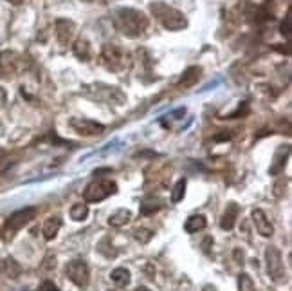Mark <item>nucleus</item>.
<instances>
[{"instance_id":"1","label":"nucleus","mask_w":292,"mask_h":291,"mask_svg":"<svg viewBox=\"0 0 292 291\" xmlns=\"http://www.w3.org/2000/svg\"><path fill=\"white\" fill-rule=\"evenodd\" d=\"M114 26L121 35L128 38H137L146 31L148 27V18L141 11L132 8H121L114 11Z\"/></svg>"},{"instance_id":"2","label":"nucleus","mask_w":292,"mask_h":291,"mask_svg":"<svg viewBox=\"0 0 292 291\" xmlns=\"http://www.w3.org/2000/svg\"><path fill=\"white\" fill-rule=\"evenodd\" d=\"M150 11H152V15L163 24L164 29H168V31H181L188 26L186 16L182 15L178 9L171 8V6L164 4V2H159V0L150 4Z\"/></svg>"},{"instance_id":"3","label":"nucleus","mask_w":292,"mask_h":291,"mask_svg":"<svg viewBox=\"0 0 292 291\" xmlns=\"http://www.w3.org/2000/svg\"><path fill=\"white\" fill-rule=\"evenodd\" d=\"M101 60L105 67L112 73H121L128 67V54L116 44H106L101 49Z\"/></svg>"},{"instance_id":"4","label":"nucleus","mask_w":292,"mask_h":291,"mask_svg":"<svg viewBox=\"0 0 292 291\" xmlns=\"http://www.w3.org/2000/svg\"><path fill=\"white\" fill-rule=\"evenodd\" d=\"M118 192V184L110 179H98L92 181L83 192V199L87 203H99V201H105L106 197L114 196Z\"/></svg>"},{"instance_id":"5","label":"nucleus","mask_w":292,"mask_h":291,"mask_svg":"<svg viewBox=\"0 0 292 291\" xmlns=\"http://www.w3.org/2000/svg\"><path fill=\"white\" fill-rule=\"evenodd\" d=\"M36 214H38V210H36L34 206H26V208H22V210L15 212V214L9 215L8 222H6L4 232L8 235H13L15 232L22 230L26 224H29V222L36 217Z\"/></svg>"},{"instance_id":"6","label":"nucleus","mask_w":292,"mask_h":291,"mask_svg":"<svg viewBox=\"0 0 292 291\" xmlns=\"http://www.w3.org/2000/svg\"><path fill=\"white\" fill-rule=\"evenodd\" d=\"M265 259H267V272H269L271 279L274 282H285L287 280V273H285L283 259H281L280 250L269 248L265 252Z\"/></svg>"},{"instance_id":"7","label":"nucleus","mask_w":292,"mask_h":291,"mask_svg":"<svg viewBox=\"0 0 292 291\" xmlns=\"http://www.w3.org/2000/svg\"><path fill=\"white\" fill-rule=\"evenodd\" d=\"M65 275L69 277L72 284H76L78 287H85L88 284V266L85 261H71L65 266Z\"/></svg>"},{"instance_id":"8","label":"nucleus","mask_w":292,"mask_h":291,"mask_svg":"<svg viewBox=\"0 0 292 291\" xmlns=\"http://www.w3.org/2000/svg\"><path fill=\"white\" fill-rule=\"evenodd\" d=\"M71 127L81 136H99L105 132V127H103L101 123L92 121V119H87V118H72Z\"/></svg>"},{"instance_id":"9","label":"nucleus","mask_w":292,"mask_h":291,"mask_svg":"<svg viewBox=\"0 0 292 291\" xmlns=\"http://www.w3.org/2000/svg\"><path fill=\"white\" fill-rule=\"evenodd\" d=\"M18 54L15 51H4V53H0V78H13L18 71Z\"/></svg>"},{"instance_id":"10","label":"nucleus","mask_w":292,"mask_h":291,"mask_svg":"<svg viewBox=\"0 0 292 291\" xmlns=\"http://www.w3.org/2000/svg\"><path fill=\"white\" fill-rule=\"evenodd\" d=\"M74 33H76V24L72 22V20L67 18L56 20V38L61 46H67L72 40V36H74Z\"/></svg>"},{"instance_id":"11","label":"nucleus","mask_w":292,"mask_h":291,"mask_svg":"<svg viewBox=\"0 0 292 291\" xmlns=\"http://www.w3.org/2000/svg\"><path fill=\"white\" fill-rule=\"evenodd\" d=\"M253 222H254V226H256L258 234L263 235V237H271V235L274 234L273 224L269 222V219H267V215L263 210H253Z\"/></svg>"},{"instance_id":"12","label":"nucleus","mask_w":292,"mask_h":291,"mask_svg":"<svg viewBox=\"0 0 292 291\" xmlns=\"http://www.w3.org/2000/svg\"><path fill=\"white\" fill-rule=\"evenodd\" d=\"M240 215V206L236 203H229L228 206H226L224 214H222V221H220V226L224 228V230H233L236 224V219H238Z\"/></svg>"},{"instance_id":"13","label":"nucleus","mask_w":292,"mask_h":291,"mask_svg":"<svg viewBox=\"0 0 292 291\" xmlns=\"http://www.w3.org/2000/svg\"><path fill=\"white\" fill-rule=\"evenodd\" d=\"M198 78H200V67H190V69L184 71L182 78L178 80L177 89H190V87H193V85L198 81Z\"/></svg>"},{"instance_id":"14","label":"nucleus","mask_w":292,"mask_h":291,"mask_svg":"<svg viewBox=\"0 0 292 291\" xmlns=\"http://www.w3.org/2000/svg\"><path fill=\"white\" fill-rule=\"evenodd\" d=\"M61 228V219L60 217H49L43 224V237L46 241H53L54 237L58 235Z\"/></svg>"},{"instance_id":"15","label":"nucleus","mask_w":292,"mask_h":291,"mask_svg":"<svg viewBox=\"0 0 292 291\" xmlns=\"http://www.w3.org/2000/svg\"><path fill=\"white\" fill-rule=\"evenodd\" d=\"M206 226H208V221H206L204 215H191L186 221V224H184V230L188 234H197V232L204 230Z\"/></svg>"},{"instance_id":"16","label":"nucleus","mask_w":292,"mask_h":291,"mask_svg":"<svg viewBox=\"0 0 292 291\" xmlns=\"http://www.w3.org/2000/svg\"><path fill=\"white\" fill-rule=\"evenodd\" d=\"M72 51H74V54H76L78 60H81V61L91 60V46H88V42L85 38L76 40L74 46H72Z\"/></svg>"},{"instance_id":"17","label":"nucleus","mask_w":292,"mask_h":291,"mask_svg":"<svg viewBox=\"0 0 292 291\" xmlns=\"http://www.w3.org/2000/svg\"><path fill=\"white\" fill-rule=\"evenodd\" d=\"M130 219H132V212L121 208V210L114 212V214L108 217V224L114 226V228H119V226H125L126 222H130Z\"/></svg>"},{"instance_id":"18","label":"nucleus","mask_w":292,"mask_h":291,"mask_svg":"<svg viewBox=\"0 0 292 291\" xmlns=\"http://www.w3.org/2000/svg\"><path fill=\"white\" fill-rule=\"evenodd\" d=\"M110 279L114 284H118V286H128L130 280H132V275H130V272L126 268H116L114 272L110 273Z\"/></svg>"},{"instance_id":"19","label":"nucleus","mask_w":292,"mask_h":291,"mask_svg":"<svg viewBox=\"0 0 292 291\" xmlns=\"http://www.w3.org/2000/svg\"><path fill=\"white\" fill-rule=\"evenodd\" d=\"M69 215H71L72 221H85V219L88 217V206H87V204H83V203L72 204Z\"/></svg>"},{"instance_id":"20","label":"nucleus","mask_w":292,"mask_h":291,"mask_svg":"<svg viewBox=\"0 0 292 291\" xmlns=\"http://www.w3.org/2000/svg\"><path fill=\"white\" fill-rule=\"evenodd\" d=\"M0 273H4V275L15 279L20 273V266L16 264L15 261H11V259H6V261H0Z\"/></svg>"},{"instance_id":"21","label":"nucleus","mask_w":292,"mask_h":291,"mask_svg":"<svg viewBox=\"0 0 292 291\" xmlns=\"http://www.w3.org/2000/svg\"><path fill=\"white\" fill-rule=\"evenodd\" d=\"M184 194H186V179H181L177 181L173 192H171V203H181L184 199Z\"/></svg>"},{"instance_id":"22","label":"nucleus","mask_w":292,"mask_h":291,"mask_svg":"<svg viewBox=\"0 0 292 291\" xmlns=\"http://www.w3.org/2000/svg\"><path fill=\"white\" fill-rule=\"evenodd\" d=\"M287 159H288V154H285L283 157H281V149L278 150V154L274 156V165L271 167V170L269 172L273 174V176H276V174H280L281 170L285 169V163H287Z\"/></svg>"},{"instance_id":"23","label":"nucleus","mask_w":292,"mask_h":291,"mask_svg":"<svg viewBox=\"0 0 292 291\" xmlns=\"http://www.w3.org/2000/svg\"><path fill=\"white\" fill-rule=\"evenodd\" d=\"M133 237H136V241H139L141 244H146V242H148L150 239L153 237V232L144 230V228H139V230L133 232Z\"/></svg>"},{"instance_id":"24","label":"nucleus","mask_w":292,"mask_h":291,"mask_svg":"<svg viewBox=\"0 0 292 291\" xmlns=\"http://www.w3.org/2000/svg\"><path fill=\"white\" fill-rule=\"evenodd\" d=\"M238 287H240V291H254V284H253V280L249 279V275H240Z\"/></svg>"},{"instance_id":"25","label":"nucleus","mask_w":292,"mask_h":291,"mask_svg":"<svg viewBox=\"0 0 292 291\" xmlns=\"http://www.w3.org/2000/svg\"><path fill=\"white\" fill-rule=\"evenodd\" d=\"M281 35H283L285 38H290V13H287L283 24H281Z\"/></svg>"},{"instance_id":"26","label":"nucleus","mask_w":292,"mask_h":291,"mask_svg":"<svg viewBox=\"0 0 292 291\" xmlns=\"http://www.w3.org/2000/svg\"><path fill=\"white\" fill-rule=\"evenodd\" d=\"M247 112H249V107H247V103H242V109L238 107L235 112H233V114H229L228 118H229V119H233V118H238V116H245Z\"/></svg>"},{"instance_id":"27","label":"nucleus","mask_w":292,"mask_h":291,"mask_svg":"<svg viewBox=\"0 0 292 291\" xmlns=\"http://www.w3.org/2000/svg\"><path fill=\"white\" fill-rule=\"evenodd\" d=\"M38 291H60V289H58L56 284H53V282H51V280H46V282L40 284Z\"/></svg>"},{"instance_id":"28","label":"nucleus","mask_w":292,"mask_h":291,"mask_svg":"<svg viewBox=\"0 0 292 291\" xmlns=\"http://www.w3.org/2000/svg\"><path fill=\"white\" fill-rule=\"evenodd\" d=\"M228 139H231V134L229 132L224 131V134H216L215 136V141H228Z\"/></svg>"},{"instance_id":"29","label":"nucleus","mask_w":292,"mask_h":291,"mask_svg":"<svg viewBox=\"0 0 292 291\" xmlns=\"http://www.w3.org/2000/svg\"><path fill=\"white\" fill-rule=\"evenodd\" d=\"M9 4H13V6H20V4H24V0H8Z\"/></svg>"},{"instance_id":"30","label":"nucleus","mask_w":292,"mask_h":291,"mask_svg":"<svg viewBox=\"0 0 292 291\" xmlns=\"http://www.w3.org/2000/svg\"><path fill=\"white\" fill-rule=\"evenodd\" d=\"M136 291H152V289L146 287V286H139V287H136Z\"/></svg>"},{"instance_id":"31","label":"nucleus","mask_w":292,"mask_h":291,"mask_svg":"<svg viewBox=\"0 0 292 291\" xmlns=\"http://www.w3.org/2000/svg\"><path fill=\"white\" fill-rule=\"evenodd\" d=\"M4 157H6V150H0V163L4 161Z\"/></svg>"},{"instance_id":"32","label":"nucleus","mask_w":292,"mask_h":291,"mask_svg":"<svg viewBox=\"0 0 292 291\" xmlns=\"http://www.w3.org/2000/svg\"><path fill=\"white\" fill-rule=\"evenodd\" d=\"M204 291H216V287H213V286H206V287H204Z\"/></svg>"}]
</instances>
